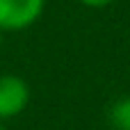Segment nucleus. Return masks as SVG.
Segmentation results:
<instances>
[{
  "mask_svg": "<svg viewBox=\"0 0 130 130\" xmlns=\"http://www.w3.org/2000/svg\"><path fill=\"white\" fill-rule=\"evenodd\" d=\"M110 123L117 130H130V96L121 98L110 110Z\"/></svg>",
  "mask_w": 130,
  "mask_h": 130,
  "instance_id": "nucleus-3",
  "label": "nucleus"
},
{
  "mask_svg": "<svg viewBox=\"0 0 130 130\" xmlns=\"http://www.w3.org/2000/svg\"><path fill=\"white\" fill-rule=\"evenodd\" d=\"M85 7H94V9H101V7H107L112 0H80Z\"/></svg>",
  "mask_w": 130,
  "mask_h": 130,
  "instance_id": "nucleus-4",
  "label": "nucleus"
},
{
  "mask_svg": "<svg viewBox=\"0 0 130 130\" xmlns=\"http://www.w3.org/2000/svg\"><path fill=\"white\" fill-rule=\"evenodd\" d=\"M0 32H2V30H0ZM0 48H2V34H0Z\"/></svg>",
  "mask_w": 130,
  "mask_h": 130,
  "instance_id": "nucleus-5",
  "label": "nucleus"
},
{
  "mask_svg": "<svg viewBox=\"0 0 130 130\" xmlns=\"http://www.w3.org/2000/svg\"><path fill=\"white\" fill-rule=\"evenodd\" d=\"M43 7L46 0H0V30L16 32L34 25Z\"/></svg>",
  "mask_w": 130,
  "mask_h": 130,
  "instance_id": "nucleus-1",
  "label": "nucleus"
},
{
  "mask_svg": "<svg viewBox=\"0 0 130 130\" xmlns=\"http://www.w3.org/2000/svg\"><path fill=\"white\" fill-rule=\"evenodd\" d=\"M30 101V87L18 75H0V121L18 117Z\"/></svg>",
  "mask_w": 130,
  "mask_h": 130,
  "instance_id": "nucleus-2",
  "label": "nucleus"
}]
</instances>
